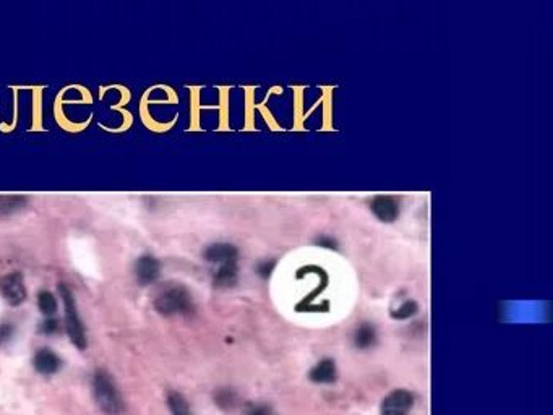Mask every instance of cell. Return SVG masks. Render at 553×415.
I'll list each match as a JSON object with an SVG mask.
<instances>
[{
    "label": "cell",
    "instance_id": "cell-2",
    "mask_svg": "<svg viewBox=\"0 0 553 415\" xmlns=\"http://www.w3.org/2000/svg\"><path fill=\"white\" fill-rule=\"evenodd\" d=\"M154 308L164 317H176V315H187L194 312V300L190 292L182 285L162 289L154 299Z\"/></svg>",
    "mask_w": 553,
    "mask_h": 415
},
{
    "label": "cell",
    "instance_id": "cell-14",
    "mask_svg": "<svg viewBox=\"0 0 553 415\" xmlns=\"http://www.w3.org/2000/svg\"><path fill=\"white\" fill-rule=\"evenodd\" d=\"M167 406H169V411H171L172 415H194L191 414V409L189 406L187 399H185V397L180 393H176V391L169 393Z\"/></svg>",
    "mask_w": 553,
    "mask_h": 415
},
{
    "label": "cell",
    "instance_id": "cell-20",
    "mask_svg": "<svg viewBox=\"0 0 553 415\" xmlns=\"http://www.w3.org/2000/svg\"><path fill=\"white\" fill-rule=\"evenodd\" d=\"M43 330H44L46 332H54V331L59 330V323H57V320L49 318V320H46V323H44V326H43Z\"/></svg>",
    "mask_w": 553,
    "mask_h": 415
},
{
    "label": "cell",
    "instance_id": "cell-7",
    "mask_svg": "<svg viewBox=\"0 0 553 415\" xmlns=\"http://www.w3.org/2000/svg\"><path fill=\"white\" fill-rule=\"evenodd\" d=\"M135 274H137L138 283L142 285L153 284L161 274L159 261L151 255L142 256V258H139L135 265Z\"/></svg>",
    "mask_w": 553,
    "mask_h": 415
},
{
    "label": "cell",
    "instance_id": "cell-10",
    "mask_svg": "<svg viewBox=\"0 0 553 415\" xmlns=\"http://www.w3.org/2000/svg\"><path fill=\"white\" fill-rule=\"evenodd\" d=\"M310 379L315 383H333L336 379V365L331 359H325L312 368Z\"/></svg>",
    "mask_w": 553,
    "mask_h": 415
},
{
    "label": "cell",
    "instance_id": "cell-17",
    "mask_svg": "<svg viewBox=\"0 0 553 415\" xmlns=\"http://www.w3.org/2000/svg\"><path fill=\"white\" fill-rule=\"evenodd\" d=\"M216 402L221 407H232L234 406V394L229 389H221L216 394Z\"/></svg>",
    "mask_w": 553,
    "mask_h": 415
},
{
    "label": "cell",
    "instance_id": "cell-9",
    "mask_svg": "<svg viewBox=\"0 0 553 415\" xmlns=\"http://www.w3.org/2000/svg\"><path fill=\"white\" fill-rule=\"evenodd\" d=\"M238 256V251L231 243H213L205 250V258L209 263H219V265H226V263H236Z\"/></svg>",
    "mask_w": 553,
    "mask_h": 415
},
{
    "label": "cell",
    "instance_id": "cell-13",
    "mask_svg": "<svg viewBox=\"0 0 553 415\" xmlns=\"http://www.w3.org/2000/svg\"><path fill=\"white\" fill-rule=\"evenodd\" d=\"M376 341V332L375 328L369 323H364L359 326L356 335H354V342L359 349H370Z\"/></svg>",
    "mask_w": 553,
    "mask_h": 415
},
{
    "label": "cell",
    "instance_id": "cell-15",
    "mask_svg": "<svg viewBox=\"0 0 553 415\" xmlns=\"http://www.w3.org/2000/svg\"><path fill=\"white\" fill-rule=\"evenodd\" d=\"M38 307L46 317H54L57 312V300L52 292L41 290L38 294Z\"/></svg>",
    "mask_w": 553,
    "mask_h": 415
},
{
    "label": "cell",
    "instance_id": "cell-8",
    "mask_svg": "<svg viewBox=\"0 0 553 415\" xmlns=\"http://www.w3.org/2000/svg\"><path fill=\"white\" fill-rule=\"evenodd\" d=\"M33 365L41 375H54V373L59 372L62 360L59 359V355L52 352L51 349H41L38 350L36 355H34Z\"/></svg>",
    "mask_w": 553,
    "mask_h": 415
},
{
    "label": "cell",
    "instance_id": "cell-18",
    "mask_svg": "<svg viewBox=\"0 0 553 415\" xmlns=\"http://www.w3.org/2000/svg\"><path fill=\"white\" fill-rule=\"evenodd\" d=\"M15 328L11 323H0V344H5L10 341L11 336H14Z\"/></svg>",
    "mask_w": 553,
    "mask_h": 415
},
{
    "label": "cell",
    "instance_id": "cell-12",
    "mask_svg": "<svg viewBox=\"0 0 553 415\" xmlns=\"http://www.w3.org/2000/svg\"><path fill=\"white\" fill-rule=\"evenodd\" d=\"M28 198L21 195H0V216L16 214L25 209Z\"/></svg>",
    "mask_w": 553,
    "mask_h": 415
},
{
    "label": "cell",
    "instance_id": "cell-4",
    "mask_svg": "<svg viewBox=\"0 0 553 415\" xmlns=\"http://www.w3.org/2000/svg\"><path fill=\"white\" fill-rule=\"evenodd\" d=\"M0 292H2L5 302L11 307H19L23 302L26 300L28 292H26V285H25V279H23V274L15 271L10 273L7 276H4L0 279Z\"/></svg>",
    "mask_w": 553,
    "mask_h": 415
},
{
    "label": "cell",
    "instance_id": "cell-3",
    "mask_svg": "<svg viewBox=\"0 0 553 415\" xmlns=\"http://www.w3.org/2000/svg\"><path fill=\"white\" fill-rule=\"evenodd\" d=\"M59 292H60V297L63 300V308H65L67 335L75 347L80 349V350H85L86 349V332H85V326H83V323H81V318L78 315L77 300H75L73 292L67 284H60Z\"/></svg>",
    "mask_w": 553,
    "mask_h": 415
},
{
    "label": "cell",
    "instance_id": "cell-19",
    "mask_svg": "<svg viewBox=\"0 0 553 415\" xmlns=\"http://www.w3.org/2000/svg\"><path fill=\"white\" fill-rule=\"evenodd\" d=\"M247 415H271V409L265 404H250Z\"/></svg>",
    "mask_w": 553,
    "mask_h": 415
},
{
    "label": "cell",
    "instance_id": "cell-11",
    "mask_svg": "<svg viewBox=\"0 0 553 415\" xmlns=\"http://www.w3.org/2000/svg\"><path fill=\"white\" fill-rule=\"evenodd\" d=\"M237 261L221 265L218 273L214 274V285H216V288H232V285L237 283Z\"/></svg>",
    "mask_w": 553,
    "mask_h": 415
},
{
    "label": "cell",
    "instance_id": "cell-1",
    "mask_svg": "<svg viewBox=\"0 0 553 415\" xmlns=\"http://www.w3.org/2000/svg\"><path fill=\"white\" fill-rule=\"evenodd\" d=\"M93 394L98 407L106 415H120L124 412V399L119 393L112 377L106 370H98L93 377Z\"/></svg>",
    "mask_w": 553,
    "mask_h": 415
},
{
    "label": "cell",
    "instance_id": "cell-6",
    "mask_svg": "<svg viewBox=\"0 0 553 415\" xmlns=\"http://www.w3.org/2000/svg\"><path fill=\"white\" fill-rule=\"evenodd\" d=\"M372 211L381 222H394L399 216V203L393 196H375L370 204Z\"/></svg>",
    "mask_w": 553,
    "mask_h": 415
},
{
    "label": "cell",
    "instance_id": "cell-5",
    "mask_svg": "<svg viewBox=\"0 0 553 415\" xmlns=\"http://www.w3.org/2000/svg\"><path fill=\"white\" fill-rule=\"evenodd\" d=\"M414 404V397L406 389H396L381 402V415H407Z\"/></svg>",
    "mask_w": 553,
    "mask_h": 415
},
{
    "label": "cell",
    "instance_id": "cell-16",
    "mask_svg": "<svg viewBox=\"0 0 553 415\" xmlns=\"http://www.w3.org/2000/svg\"><path fill=\"white\" fill-rule=\"evenodd\" d=\"M417 310H418V307H417V303L414 300H407L398 310H396V312L393 313V318H396V320L411 318V317H414V315L417 313Z\"/></svg>",
    "mask_w": 553,
    "mask_h": 415
}]
</instances>
